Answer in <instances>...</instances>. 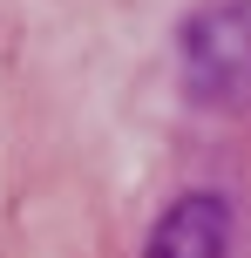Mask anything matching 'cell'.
<instances>
[{
	"label": "cell",
	"mask_w": 251,
	"mask_h": 258,
	"mask_svg": "<svg viewBox=\"0 0 251 258\" xmlns=\"http://www.w3.org/2000/svg\"><path fill=\"white\" fill-rule=\"evenodd\" d=\"M184 89L204 109H251V0H211L184 21Z\"/></svg>",
	"instance_id": "cell-1"
},
{
	"label": "cell",
	"mask_w": 251,
	"mask_h": 258,
	"mask_svg": "<svg viewBox=\"0 0 251 258\" xmlns=\"http://www.w3.org/2000/svg\"><path fill=\"white\" fill-rule=\"evenodd\" d=\"M231 251V204L211 190H190L149 224L143 258H224Z\"/></svg>",
	"instance_id": "cell-2"
}]
</instances>
